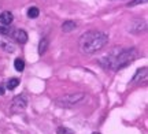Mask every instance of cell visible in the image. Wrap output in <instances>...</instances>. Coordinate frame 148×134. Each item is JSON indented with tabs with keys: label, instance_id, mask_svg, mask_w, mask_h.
Wrapping results in <instances>:
<instances>
[{
	"label": "cell",
	"instance_id": "4fadbf2b",
	"mask_svg": "<svg viewBox=\"0 0 148 134\" xmlns=\"http://www.w3.org/2000/svg\"><path fill=\"white\" fill-rule=\"evenodd\" d=\"M14 67H15L16 71L22 73V71L25 70V62H23V59H15V62H14Z\"/></svg>",
	"mask_w": 148,
	"mask_h": 134
},
{
	"label": "cell",
	"instance_id": "5bb4252c",
	"mask_svg": "<svg viewBox=\"0 0 148 134\" xmlns=\"http://www.w3.org/2000/svg\"><path fill=\"white\" fill-rule=\"evenodd\" d=\"M38 15H40V10H38L37 7H30V8L27 10V16H29V18L34 19V18H37Z\"/></svg>",
	"mask_w": 148,
	"mask_h": 134
},
{
	"label": "cell",
	"instance_id": "3957f363",
	"mask_svg": "<svg viewBox=\"0 0 148 134\" xmlns=\"http://www.w3.org/2000/svg\"><path fill=\"white\" fill-rule=\"evenodd\" d=\"M85 95L84 93H81V92H75V93H67V95H64V96L59 97L56 103H58L59 105H62V107H74V105H77L78 103H81L84 100Z\"/></svg>",
	"mask_w": 148,
	"mask_h": 134
},
{
	"label": "cell",
	"instance_id": "9c48e42d",
	"mask_svg": "<svg viewBox=\"0 0 148 134\" xmlns=\"http://www.w3.org/2000/svg\"><path fill=\"white\" fill-rule=\"evenodd\" d=\"M145 77H147V67H143V69H138L136 71L132 81L133 82H138L140 80H145Z\"/></svg>",
	"mask_w": 148,
	"mask_h": 134
},
{
	"label": "cell",
	"instance_id": "30bf717a",
	"mask_svg": "<svg viewBox=\"0 0 148 134\" xmlns=\"http://www.w3.org/2000/svg\"><path fill=\"white\" fill-rule=\"evenodd\" d=\"M77 29V23L74 21H66L63 22V25H62V30L64 33H69V32H73Z\"/></svg>",
	"mask_w": 148,
	"mask_h": 134
},
{
	"label": "cell",
	"instance_id": "52a82bcc",
	"mask_svg": "<svg viewBox=\"0 0 148 134\" xmlns=\"http://www.w3.org/2000/svg\"><path fill=\"white\" fill-rule=\"evenodd\" d=\"M0 48L3 49V51H5V52H10V54H12V52L15 51V45L10 41V38L0 36Z\"/></svg>",
	"mask_w": 148,
	"mask_h": 134
},
{
	"label": "cell",
	"instance_id": "6da1fadb",
	"mask_svg": "<svg viewBox=\"0 0 148 134\" xmlns=\"http://www.w3.org/2000/svg\"><path fill=\"white\" fill-rule=\"evenodd\" d=\"M136 55H137V51L134 48H114L106 56H103L99 60V63L104 69L116 71L127 66L129 63H132Z\"/></svg>",
	"mask_w": 148,
	"mask_h": 134
},
{
	"label": "cell",
	"instance_id": "8992f818",
	"mask_svg": "<svg viewBox=\"0 0 148 134\" xmlns=\"http://www.w3.org/2000/svg\"><path fill=\"white\" fill-rule=\"evenodd\" d=\"M11 38L16 41L18 44H25L27 41V33L22 29H15V30H11Z\"/></svg>",
	"mask_w": 148,
	"mask_h": 134
},
{
	"label": "cell",
	"instance_id": "e0dca14e",
	"mask_svg": "<svg viewBox=\"0 0 148 134\" xmlns=\"http://www.w3.org/2000/svg\"><path fill=\"white\" fill-rule=\"evenodd\" d=\"M144 3H147V0H132L130 3H129V7H134V5H138V4H144Z\"/></svg>",
	"mask_w": 148,
	"mask_h": 134
},
{
	"label": "cell",
	"instance_id": "8fae6325",
	"mask_svg": "<svg viewBox=\"0 0 148 134\" xmlns=\"http://www.w3.org/2000/svg\"><path fill=\"white\" fill-rule=\"evenodd\" d=\"M47 47H48V38L47 37H44L40 41V44H38V54L42 55L45 51H47Z\"/></svg>",
	"mask_w": 148,
	"mask_h": 134
},
{
	"label": "cell",
	"instance_id": "2e32d148",
	"mask_svg": "<svg viewBox=\"0 0 148 134\" xmlns=\"http://www.w3.org/2000/svg\"><path fill=\"white\" fill-rule=\"evenodd\" d=\"M10 33H11V27L10 26L0 25V36H3V34H10Z\"/></svg>",
	"mask_w": 148,
	"mask_h": 134
},
{
	"label": "cell",
	"instance_id": "9a60e30c",
	"mask_svg": "<svg viewBox=\"0 0 148 134\" xmlns=\"http://www.w3.org/2000/svg\"><path fill=\"white\" fill-rule=\"evenodd\" d=\"M56 134H74L73 130H70L69 127H64V126H60L56 129Z\"/></svg>",
	"mask_w": 148,
	"mask_h": 134
},
{
	"label": "cell",
	"instance_id": "ac0fdd59",
	"mask_svg": "<svg viewBox=\"0 0 148 134\" xmlns=\"http://www.w3.org/2000/svg\"><path fill=\"white\" fill-rule=\"evenodd\" d=\"M3 95H4V86L0 84V96H3Z\"/></svg>",
	"mask_w": 148,
	"mask_h": 134
},
{
	"label": "cell",
	"instance_id": "7a4b0ae2",
	"mask_svg": "<svg viewBox=\"0 0 148 134\" xmlns=\"http://www.w3.org/2000/svg\"><path fill=\"white\" fill-rule=\"evenodd\" d=\"M108 44V34L99 30H89L79 37V49L86 55L99 52Z\"/></svg>",
	"mask_w": 148,
	"mask_h": 134
},
{
	"label": "cell",
	"instance_id": "277c9868",
	"mask_svg": "<svg viewBox=\"0 0 148 134\" xmlns=\"http://www.w3.org/2000/svg\"><path fill=\"white\" fill-rule=\"evenodd\" d=\"M27 105V100L25 96H16L11 103V111L12 112H21Z\"/></svg>",
	"mask_w": 148,
	"mask_h": 134
},
{
	"label": "cell",
	"instance_id": "7c38bea8",
	"mask_svg": "<svg viewBox=\"0 0 148 134\" xmlns=\"http://www.w3.org/2000/svg\"><path fill=\"white\" fill-rule=\"evenodd\" d=\"M18 85H19V80H18V78H11V80H8L7 81V84H5L7 89H10V90L15 89Z\"/></svg>",
	"mask_w": 148,
	"mask_h": 134
},
{
	"label": "cell",
	"instance_id": "5b68a950",
	"mask_svg": "<svg viewBox=\"0 0 148 134\" xmlns=\"http://www.w3.org/2000/svg\"><path fill=\"white\" fill-rule=\"evenodd\" d=\"M147 29V23L143 19H134V21L130 22L129 25V32L133 33V34H140L143 33L144 30Z\"/></svg>",
	"mask_w": 148,
	"mask_h": 134
},
{
	"label": "cell",
	"instance_id": "ba28073f",
	"mask_svg": "<svg viewBox=\"0 0 148 134\" xmlns=\"http://www.w3.org/2000/svg\"><path fill=\"white\" fill-rule=\"evenodd\" d=\"M14 21V15L11 14L10 11H3L0 14V25H4V26H10Z\"/></svg>",
	"mask_w": 148,
	"mask_h": 134
},
{
	"label": "cell",
	"instance_id": "d6986e66",
	"mask_svg": "<svg viewBox=\"0 0 148 134\" xmlns=\"http://www.w3.org/2000/svg\"><path fill=\"white\" fill-rule=\"evenodd\" d=\"M92 134H100V133H92Z\"/></svg>",
	"mask_w": 148,
	"mask_h": 134
}]
</instances>
